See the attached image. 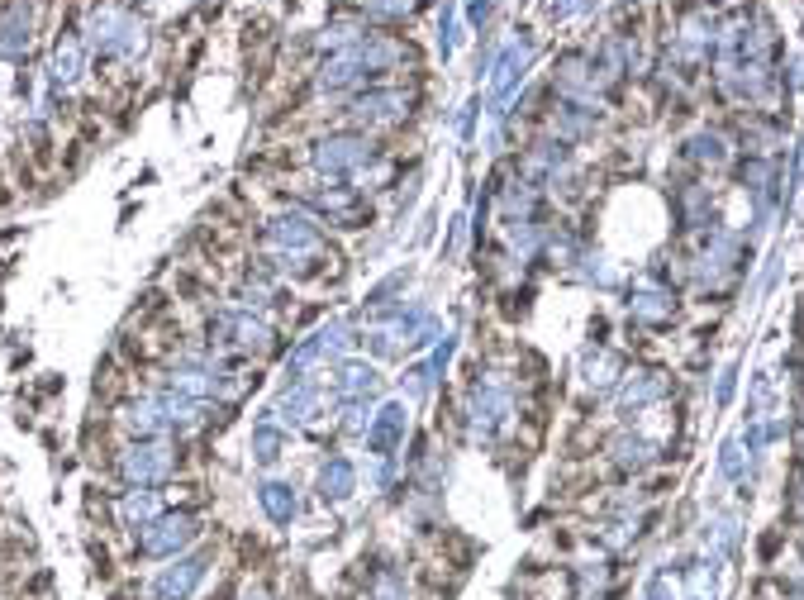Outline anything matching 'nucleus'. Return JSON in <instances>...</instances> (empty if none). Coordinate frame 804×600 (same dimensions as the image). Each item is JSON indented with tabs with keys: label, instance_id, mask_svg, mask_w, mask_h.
Masks as SVG:
<instances>
[{
	"label": "nucleus",
	"instance_id": "obj_12",
	"mask_svg": "<svg viewBox=\"0 0 804 600\" xmlns=\"http://www.w3.org/2000/svg\"><path fill=\"white\" fill-rule=\"evenodd\" d=\"M24 43H29V20H24V5H10V15L0 24V58H20Z\"/></svg>",
	"mask_w": 804,
	"mask_h": 600
},
{
	"label": "nucleus",
	"instance_id": "obj_4",
	"mask_svg": "<svg viewBox=\"0 0 804 600\" xmlns=\"http://www.w3.org/2000/svg\"><path fill=\"white\" fill-rule=\"evenodd\" d=\"M367 162H372V139H362V134H338V139H324L314 148V167L329 177H348Z\"/></svg>",
	"mask_w": 804,
	"mask_h": 600
},
{
	"label": "nucleus",
	"instance_id": "obj_10",
	"mask_svg": "<svg viewBox=\"0 0 804 600\" xmlns=\"http://www.w3.org/2000/svg\"><path fill=\"white\" fill-rule=\"evenodd\" d=\"M367 600H414L405 567H391V562L376 567L372 577H367Z\"/></svg>",
	"mask_w": 804,
	"mask_h": 600
},
{
	"label": "nucleus",
	"instance_id": "obj_8",
	"mask_svg": "<svg viewBox=\"0 0 804 600\" xmlns=\"http://www.w3.org/2000/svg\"><path fill=\"white\" fill-rule=\"evenodd\" d=\"M400 439H405V410H400V405H386V410L376 415V424L367 429V448L381 453V458H391V448Z\"/></svg>",
	"mask_w": 804,
	"mask_h": 600
},
{
	"label": "nucleus",
	"instance_id": "obj_3",
	"mask_svg": "<svg viewBox=\"0 0 804 600\" xmlns=\"http://www.w3.org/2000/svg\"><path fill=\"white\" fill-rule=\"evenodd\" d=\"M210 562H215V548H196V553L172 558L153 577V600H191L196 586L205 581V572H210Z\"/></svg>",
	"mask_w": 804,
	"mask_h": 600
},
{
	"label": "nucleus",
	"instance_id": "obj_15",
	"mask_svg": "<svg viewBox=\"0 0 804 600\" xmlns=\"http://www.w3.org/2000/svg\"><path fill=\"white\" fill-rule=\"evenodd\" d=\"M77 62H81L77 43H58V58H53V77H58V81H72V77H77Z\"/></svg>",
	"mask_w": 804,
	"mask_h": 600
},
{
	"label": "nucleus",
	"instance_id": "obj_13",
	"mask_svg": "<svg viewBox=\"0 0 804 600\" xmlns=\"http://www.w3.org/2000/svg\"><path fill=\"white\" fill-rule=\"evenodd\" d=\"M338 396H353V400H362V396H376V372L372 367H362V362H348V367H338Z\"/></svg>",
	"mask_w": 804,
	"mask_h": 600
},
{
	"label": "nucleus",
	"instance_id": "obj_16",
	"mask_svg": "<svg viewBox=\"0 0 804 600\" xmlns=\"http://www.w3.org/2000/svg\"><path fill=\"white\" fill-rule=\"evenodd\" d=\"M238 600H272V591H267V586L257 581V586H248V591H243V596H238Z\"/></svg>",
	"mask_w": 804,
	"mask_h": 600
},
{
	"label": "nucleus",
	"instance_id": "obj_7",
	"mask_svg": "<svg viewBox=\"0 0 804 600\" xmlns=\"http://www.w3.org/2000/svg\"><path fill=\"white\" fill-rule=\"evenodd\" d=\"M353 491H357V467L348 458H329L324 467H319V500L343 505Z\"/></svg>",
	"mask_w": 804,
	"mask_h": 600
},
{
	"label": "nucleus",
	"instance_id": "obj_2",
	"mask_svg": "<svg viewBox=\"0 0 804 600\" xmlns=\"http://www.w3.org/2000/svg\"><path fill=\"white\" fill-rule=\"evenodd\" d=\"M196 539H200V520L191 515V510H162L148 529H138L134 553L157 558V562H172V558H181Z\"/></svg>",
	"mask_w": 804,
	"mask_h": 600
},
{
	"label": "nucleus",
	"instance_id": "obj_5",
	"mask_svg": "<svg viewBox=\"0 0 804 600\" xmlns=\"http://www.w3.org/2000/svg\"><path fill=\"white\" fill-rule=\"evenodd\" d=\"M119 424L134 434V439H162L172 424H167V410L157 405V396H143V400H124L119 410Z\"/></svg>",
	"mask_w": 804,
	"mask_h": 600
},
{
	"label": "nucleus",
	"instance_id": "obj_9",
	"mask_svg": "<svg viewBox=\"0 0 804 600\" xmlns=\"http://www.w3.org/2000/svg\"><path fill=\"white\" fill-rule=\"evenodd\" d=\"M257 500H262L267 520L281 524V529L295 520V486L291 481H262V486H257Z\"/></svg>",
	"mask_w": 804,
	"mask_h": 600
},
{
	"label": "nucleus",
	"instance_id": "obj_14",
	"mask_svg": "<svg viewBox=\"0 0 804 600\" xmlns=\"http://www.w3.org/2000/svg\"><path fill=\"white\" fill-rule=\"evenodd\" d=\"M253 458L262 462V467H272V462L281 458V434H276L272 424H257L253 429Z\"/></svg>",
	"mask_w": 804,
	"mask_h": 600
},
{
	"label": "nucleus",
	"instance_id": "obj_11",
	"mask_svg": "<svg viewBox=\"0 0 804 600\" xmlns=\"http://www.w3.org/2000/svg\"><path fill=\"white\" fill-rule=\"evenodd\" d=\"M162 510H157V491H124L119 500V524L124 529H148Z\"/></svg>",
	"mask_w": 804,
	"mask_h": 600
},
{
	"label": "nucleus",
	"instance_id": "obj_6",
	"mask_svg": "<svg viewBox=\"0 0 804 600\" xmlns=\"http://www.w3.org/2000/svg\"><path fill=\"white\" fill-rule=\"evenodd\" d=\"M267 243H276L286 258H300V253H314V248H319V234H314L310 220H300V215H276V220L267 224Z\"/></svg>",
	"mask_w": 804,
	"mask_h": 600
},
{
	"label": "nucleus",
	"instance_id": "obj_1",
	"mask_svg": "<svg viewBox=\"0 0 804 600\" xmlns=\"http://www.w3.org/2000/svg\"><path fill=\"white\" fill-rule=\"evenodd\" d=\"M115 472L129 481V491H157L177 472V448L162 439H138L115 458Z\"/></svg>",
	"mask_w": 804,
	"mask_h": 600
}]
</instances>
